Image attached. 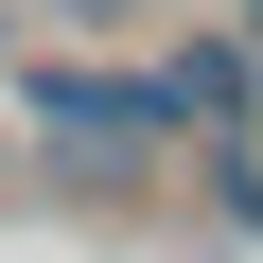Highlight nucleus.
Segmentation results:
<instances>
[{"instance_id": "f257e3e1", "label": "nucleus", "mask_w": 263, "mask_h": 263, "mask_svg": "<svg viewBox=\"0 0 263 263\" xmlns=\"http://www.w3.org/2000/svg\"><path fill=\"white\" fill-rule=\"evenodd\" d=\"M35 141H70V158L176 141V88H123V70H35Z\"/></svg>"}, {"instance_id": "f03ea898", "label": "nucleus", "mask_w": 263, "mask_h": 263, "mask_svg": "<svg viewBox=\"0 0 263 263\" xmlns=\"http://www.w3.org/2000/svg\"><path fill=\"white\" fill-rule=\"evenodd\" d=\"M246 18H263V0H246Z\"/></svg>"}]
</instances>
